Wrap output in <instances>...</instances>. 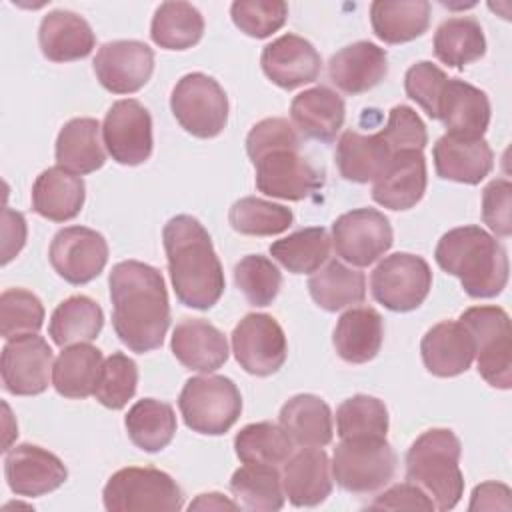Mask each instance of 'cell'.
Here are the masks:
<instances>
[{
	"instance_id": "6da1fadb",
	"label": "cell",
	"mask_w": 512,
	"mask_h": 512,
	"mask_svg": "<svg viewBox=\"0 0 512 512\" xmlns=\"http://www.w3.org/2000/svg\"><path fill=\"white\" fill-rule=\"evenodd\" d=\"M112 326L132 352L144 354L162 346L170 326V302L160 270L138 260L112 266Z\"/></svg>"
},
{
	"instance_id": "7a4b0ae2",
	"label": "cell",
	"mask_w": 512,
	"mask_h": 512,
	"mask_svg": "<svg viewBox=\"0 0 512 512\" xmlns=\"http://www.w3.org/2000/svg\"><path fill=\"white\" fill-rule=\"evenodd\" d=\"M176 298L196 310L212 308L226 286L208 230L190 214L170 218L162 230Z\"/></svg>"
},
{
	"instance_id": "3957f363",
	"label": "cell",
	"mask_w": 512,
	"mask_h": 512,
	"mask_svg": "<svg viewBox=\"0 0 512 512\" xmlns=\"http://www.w3.org/2000/svg\"><path fill=\"white\" fill-rule=\"evenodd\" d=\"M436 264L456 276L472 298H494L508 284L506 248L480 226L448 230L436 244Z\"/></svg>"
},
{
	"instance_id": "277c9868",
	"label": "cell",
	"mask_w": 512,
	"mask_h": 512,
	"mask_svg": "<svg viewBox=\"0 0 512 512\" xmlns=\"http://www.w3.org/2000/svg\"><path fill=\"white\" fill-rule=\"evenodd\" d=\"M462 444L450 428L422 432L406 452V478L420 486L438 510H452L464 492Z\"/></svg>"
},
{
	"instance_id": "5b68a950",
	"label": "cell",
	"mask_w": 512,
	"mask_h": 512,
	"mask_svg": "<svg viewBox=\"0 0 512 512\" xmlns=\"http://www.w3.org/2000/svg\"><path fill=\"white\" fill-rule=\"evenodd\" d=\"M178 408L192 432L220 436L240 418L242 396L238 386L226 376H194L182 386Z\"/></svg>"
},
{
	"instance_id": "8992f818",
	"label": "cell",
	"mask_w": 512,
	"mask_h": 512,
	"mask_svg": "<svg viewBox=\"0 0 512 512\" xmlns=\"http://www.w3.org/2000/svg\"><path fill=\"white\" fill-rule=\"evenodd\" d=\"M460 324L474 340L478 374L494 388L512 386L510 316L500 306H472L460 314Z\"/></svg>"
},
{
	"instance_id": "52a82bcc",
	"label": "cell",
	"mask_w": 512,
	"mask_h": 512,
	"mask_svg": "<svg viewBox=\"0 0 512 512\" xmlns=\"http://www.w3.org/2000/svg\"><path fill=\"white\" fill-rule=\"evenodd\" d=\"M332 476L350 494H372L384 488L396 472V452L386 438H342L334 448Z\"/></svg>"
},
{
	"instance_id": "ba28073f",
	"label": "cell",
	"mask_w": 512,
	"mask_h": 512,
	"mask_svg": "<svg viewBox=\"0 0 512 512\" xmlns=\"http://www.w3.org/2000/svg\"><path fill=\"white\" fill-rule=\"evenodd\" d=\"M102 500L110 512H174L184 506V494L176 480L164 470L150 466H128L114 472L102 490Z\"/></svg>"
},
{
	"instance_id": "9c48e42d",
	"label": "cell",
	"mask_w": 512,
	"mask_h": 512,
	"mask_svg": "<svg viewBox=\"0 0 512 512\" xmlns=\"http://www.w3.org/2000/svg\"><path fill=\"white\" fill-rule=\"evenodd\" d=\"M170 110L188 134L214 138L226 128L228 96L212 76L190 72L172 88Z\"/></svg>"
},
{
	"instance_id": "30bf717a",
	"label": "cell",
	"mask_w": 512,
	"mask_h": 512,
	"mask_svg": "<svg viewBox=\"0 0 512 512\" xmlns=\"http://www.w3.org/2000/svg\"><path fill=\"white\" fill-rule=\"evenodd\" d=\"M432 288V270L422 256L396 252L386 256L370 276V290L378 304L392 312L416 310Z\"/></svg>"
},
{
	"instance_id": "8fae6325",
	"label": "cell",
	"mask_w": 512,
	"mask_h": 512,
	"mask_svg": "<svg viewBox=\"0 0 512 512\" xmlns=\"http://www.w3.org/2000/svg\"><path fill=\"white\" fill-rule=\"evenodd\" d=\"M300 144L278 146L252 158L256 188L280 200H304L324 186V176L300 152Z\"/></svg>"
},
{
	"instance_id": "7c38bea8",
	"label": "cell",
	"mask_w": 512,
	"mask_h": 512,
	"mask_svg": "<svg viewBox=\"0 0 512 512\" xmlns=\"http://www.w3.org/2000/svg\"><path fill=\"white\" fill-rule=\"evenodd\" d=\"M330 240L342 260L364 268L390 250L394 232L390 220L380 210L356 208L334 220Z\"/></svg>"
},
{
	"instance_id": "4fadbf2b",
	"label": "cell",
	"mask_w": 512,
	"mask_h": 512,
	"mask_svg": "<svg viewBox=\"0 0 512 512\" xmlns=\"http://www.w3.org/2000/svg\"><path fill=\"white\" fill-rule=\"evenodd\" d=\"M232 352L248 374L270 376L286 362L288 344L274 316L250 312L232 330Z\"/></svg>"
},
{
	"instance_id": "5bb4252c",
	"label": "cell",
	"mask_w": 512,
	"mask_h": 512,
	"mask_svg": "<svg viewBox=\"0 0 512 512\" xmlns=\"http://www.w3.org/2000/svg\"><path fill=\"white\" fill-rule=\"evenodd\" d=\"M102 138L112 160L124 166H138L152 154V118L150 112L132 98L110 106L102 122Z\"/></svg>"
},
{
	"instance_id": "9a60e30c",
	"label": "cell",
	"mask_w": 512,
	"mask_h": 512,
	"mask_svg": "<svg viewBox=\"0 0 512 512\" xmlns=\"http://www.w3.org/2000/svg\"><path fill=\"white\" fill-rule=\"evenodd\" d=\"M54 354L38 334H24L6 340L2 348L0 372L4 390L14 396L42 394L50 384Z\"/></svg>"
},
{
	"instance_id": "2e32d148",
	"label": "cell",
	"mask_w": 512,
	"mask_h": 512,
	"mask_svg": "<svg viewBox=\"0 0 512 512\" xmlns=\"http://www.w3.org/2000/svg\"><path fill=\"white\" fill-rule=\"evenodd\" d=\"M48 258L52 268L66 282L80 286L92 282L108 262V242L86 226H68L56 232Z\"/></svg>"
},
{
	"instance_id": "e0dca14e",
	"label": "cell",
	"mask_w": 512,
	"mask_h": 512,
	"mask_svg": "<svg viewBox=\"0 0 512 512\" xmlns=\"http://www.w3.org/2000/svg\"><path fill=\"white\" fill-rule=\"evenodd\" d=\"M98 82L112 94L138 92L154 72V52L140 40H114L100 46L94 58Z\"/></svg>"
},
{
	"instance_id": "ac0fdd59",
	"label": "cell",
	"mask_w": 512,
	"mask_h": 512,
	"mask_svg": "<svg viewBox=\"0 0 512 512\" xmlns=\"http://www.w3.org/2000/svg\"><path fill=\"white\" fill-rule=\"evenodd\" d=\"M4 476L14 494L36 498L60 488L68 478V470L56 454L26 442L8 450Z\"/></svg>"
},
{
	"instance_id": "d6986e66",
	"label": "cell",
	"mask_w": 512,
	"mask_h": 512,
	"mask_svg": "<svg viewBox=\"0 0 512 512\" xmlns=\"http://www.w3.org/2000/svg\"><path fill=\"white\" fill-rule=\"evenodd\" d=\"M260 64L266 78L284 90L314 82L322 70L318 50L306 38L296 34H284L266 44Z\"/></svg>"
},
{
	"instance_id": "ffe728a7",
	"label": "cell",
	"mask_w": 512,
	"mask_h": 512,
	"mask_svg": "<svg viewBox=\"0 0 512 512\" xmlns=\"http://www.w3.org/2000/svg\"><path fill=\"white\" fill-rule=\"evenodd\" d=\"M426 184V158L422 150H400L374 180L372 200L390 210H408L422 200Z\"/></svg>"
},
{
	"instance_id": "44dd1931",
	"label": "cell",
	"mask_w": 512,
	"mask_h": 512,
	"mask_svg": "<svg viewBox=\"0 0 512 512\" xmlns=\"http://www.w3.org/2000/svg\"><path fill=\"white\" fill-rule=\"evenodd\" d=\"M282 488L290 504L310 508L322 504L332 492V466L322 448L302 446L282 468Z\"/></svg>"
},
{
	"instance_id": "7402d4cb",
	"label": "cell",
	"mask_w": 512,
	"mask_h": 512,
	"mask_svg": "<svg viewBox=\"0 0 512 512\" xmlns=\"http://www.w3.org/2000/svg\"><path fill=\"white\" fill-rule=\"evenodd\" d=\"M436 174L460 184H480L494 166V152L484 138H460L444 134L432 148Z\"/></svg>"
},
{
	"instance_id": "603a6c76",
	"label": "cell",
	"mask_w": 512,
	"mask_h": 512,
	"mask_svg": "<svg viewBox=\"0 0 512 512\" xmlns=\"http://www.w3.org/2000/svg\"><path fill=\"white\" fill-rule=\"evenodd\" d=\"M386 74V50L368 40L344 46L328 62V76L332 84L352 96L372 90L384 80Z\"/></svg>"
},
{
	"instance_id": "cb8c5ba5",
	"label": "cell",
	"mask_w": 512,
	"mask_h": 512,
	"mask_svg": "<svg viewBox=\"0 0 512 512\" xmlns=\"http://www.w3.org/2000/svg\"><path fill=\"white\" fill-rule=\"evenodd\" d=\"M438 120H442L448 134L478 140L490 124V100L484 90L460 78H448Z\"/></svg>"
},
{
	"instance_id": "d4e9b609",
	"label": "cell",
	"mask_w": 512,
	"mask_h": 512,
	"mask_svg": "<svg viewBox=\"0 0 512 512\" xmlns=\"http://www.w3.org/2000/svg\"><path fill=\"white\" fill-rule=\"evenodd\" d=\"M170 348L184 368L196 372L210 374L228 360L226 336L202 318H184L178 322Z\"/></svg>"
},
{
	"instance_id": "484cf974",
	"label": "cell",
	"mask_w": 512,
	"mask_h": 512,
	"mask_svg": "<svg viewBox=\"0 0 512 512\" xmlns=\"http://www.w3.org/2000/svg\"><path fill=\"white\" fill-rule=\"evenodd\" d=\"M420 354L430 374L438 378H452L470 368L474 360V340L464 324L444 320L424 334Z\"/></svg>"
},
{
	"instance_id": "4316f807",
	"label": "cell",
	"mask_w": 512,
	"mask_h": 512,
	"mask_svg": "<svg viewBox=\"0 0 512 512\" xmlns=\"http://www.w3.org/2000/svg\"><path fill=\"white\" fill-rule=\"evenodd\" d=\"M346 116L342 96L328 86H314L298 96L290 104L292 126L306 138L332 142L340 132Z\"/></svg>"
},
{
	"instance_id": "83f0119b",
	"label": "cell",
	"mask_w": 512,
	"mask_h": 512,
	"mask_svg": "<svg viewBox=\"0 0 512 512\" xmlns=\"http://www.w3.org/2000/svg\"><path fill=\"white\" fill-rule=\"evenodd\" d=\"M38 42L42 54L50 62H72L86 58L92 52L96 36L80 14L52 10L40 22Z\"/></svg>"
},
{
	"instance_id": "f1b7e54d",
	"label": "cell",
	"mask_w": 512,
	"mask_h": 512,
	"mask_svg": "<svg viewBox=\"0 0 512 512\" xmlns=\"http://www.w3.org/2000/svg\"><path fill=\"white\" fill-rule=\"evenodd\" d=\"M84 180L62 166L46 168L32 186V210L52 222L76 218L84 206Z\"/></svg>"
},
{
	"instance_id": "f546056e",
	"label": "cell",
	"mask_w": 512,
	"mask_h": 512,
	"mask_svg": "<svg viewBox=\"0 0 512 512\" xmlns=\"http://www.w3.org/2000/svg\"><path fill=\"white\" fill-rule=\"evenodd\" d=\"M384 320L378 310L370 306H358L346 310L334 328V348L338 356L348 364L370 362L382 346Z\"/></svg>"
},
{
	"instance_id": "4dcf8cb0",
	"label": "cell",
	"mask_w": 512,
	"mask_h": 512,
	"mask_svg": "<svg viewBox=\"0 0 512 512\" xmlns=\"http://www.w3.org/2000/svg\"><path fill=\"white\" fill-rule=\"evenodd\" d=\"M392 156L394 154L380 132L360 134L356 130H346L336 144L334 160L344 180L366 184L382 174Z\"/></svg>"
},
{
	"instance_id": "1f68e13d",
	"label": "cell",
	"mask_w": 512,
	"mask_h": 512,
	"mask_svg": "<svg viewBox=\"0 0 512 512\" xmlns=\"http://www.w3.org/2000/svg\"><path fill=\"white\" fill-rule=\"evenodd\" d=\"M280 426L298 446L322 448L332 442L330 406L316 394H296L280 408Z\"/></svg>"
},
{
	"instance_id": "d6a6232c",
	"label": "cell",
	"mask_w": 512,
	"mask_h": 512,
	"mask_svg": "<svg viewBox=\"0 0 512 512\" xmlns=\"http://www.w3.org/2000/svg\"><path fill=\"white\" fill-rule=\"evenodd\" d=\"M100 142V124L94 118L68 120L56 138V162L74 174H90L104 166L106 152Z\"/></svg>"
},
{
	"instance_id": "836d02e7",
	"label": "cell",
	"mask_w": 512,
	"mask_h": 512,
	"mask_svg": "<svg viewBox=\"0 0 512 512\" xmlns=\"http://www.w3.org/2000/svg\"><path fill=\"white\" fill-rule=\"evenodd\" d=\"M370 24L386 44H404L416 40L428 30L430 2L426 0H376L370 4Z\"/></svg>"
},
{
	"instance_id": "e575fe53",
	"label": "cell",
	"mask_w": 512,
	"mask_h": 512,
	"mask_svg": "<svg viewBox=\"0 0 512 512\" xmlns=\"http://www.w3.org/2000/svg\"><path fill=\"white\" fill-rule=\"evenodd\" d=\"M104 326V312L100 304L88 296L76 294L62 300L48 324V334L52 342L60 348L72 344H84L98 338Z\"/></svg>"
},
{
	"instance_id": "d590c367",
	"label": "cell",
	"mask_w": 512,
	"mask_h": 512,
	"mask_svg": "<svg viewBox=\"0 0 512 512\" xmlns=\"http://www.w3.org/2000/svg\"><path fill=\"white\" fill-rule=\"evenodd\" d=\"M102 362V352L88 342L62 348L52 368L56 392L64 398H88L94 394Z\"/></svg>"
},
{
	"instance_id": "8d00e7d4",
	"label": "cell",
	"mask_w": 512,
	"mask_h": 512,
	"mask_svg": "<svg viewBox=\"0 0 512 512\" xmlns=\"http://www.w3.org/2000/svg\"><path fill=\"white\" fill-rule=\"evenodd\" d=\"M308 292L322 310L336 312L364 302L366 276L338 260H330L324 268H318L310 276Z\"/></svg>"
},
{
	"instance_id": "74e56055",
	"label": "cell",
	"mask_w": 512,
	"mask_h": 512,
	"mask_svg": "<svg viewBox=\"0 0 512 512\" xmlns=\"http://www.w3.org/2000/svg\"><path fill=\"white\" fill-rule=\"evenodd\" d=\"M124 426L134 446L144 452H160L176 434V414L168 402L142 398L128 410Z\"/></svg>"
},
{
	"instance_id": "f35d334b",
	"label": "cell",
	"mask_w": 512,
	"mask_h": 512,
	"mask_svg": "<svg viewBox=\"0 0 512 512\" xmlns=\"http://www.w3.org/2000/svg\"><path fill=\"white\" fill-rule=\"evenodd\" d=\"M230 492L244 510L274 512L284 506L282 476L270 464H244L230 478Z\"/></svg>"
},
{
	"instance_id": "ab89813d",
	"label": "cell",
	"mask_w": 512,
	"mask_h": 512,
	"mask_svg": "<svg viewBox=\"0 0 512 512\" xmlns=\"http://www.w3.org/2000/svg\"><path fill=\"white\" fill-rule=\"evenodd\" d=\"M434 54L448 68L462 70L486 54V38L476 18L456 16L444 20L434 34Z\"/></svg>"
},
{
	"instance_id": "60d3db41",
	"label": "cell",
	"mask_w": 512,
	"mask_h": 512,
	"mask_svg": "<svg viewBox=\"0 0 512 512\" xmlns=\"http://www.w3.org/2000/svg\"><path fill=\"white\" fill-rule=\"evenodd\" d=\"M204 34V18L200 10L188 2H162L150 24V36L164 50H186L200 42Z\"/></svg>"
},
{
	"instance_id": "b9f144b4",
	"label": "cell",
	"mask_w": 512,
	"mask_h": 512,
	"mask_svg": "<svg viewBox=\"0 0 512 512\" xmlns=\"http://www.w3.org/2000/svg\"><path fill=\"white\" fill-rule=\"evenodd\" d=\"M270 254L292 274H312L330 256V236L322 226L302 228L270 244Z\"/></svg>"
},
{
	"instance_id": "7bdbcfd3",
	"label": "cell",
	"mask_w": 512,
	"mask_h": 512,
	"mask_svg": "<svg viewBox=\"0 0 512 512\" xmlns=\"http://www.w3.org/2000/svg\"><path fill=\"white\" fill-rule=\"evenodd\" d=\"M234 450L244 464H270L278 468L292 456L294 442L282 426L254 422L236 434Z\"/></svg>"
},
{
	"instance_id": "ee69618b",
	"label": "cell",
	"mask_w": 512,
	"mask_h": 512,
	"mask_svg": "<svg viewBox=\"0 0 512 512\" xmlns=\"http://www.w3.org/2000/svg\"><path fill=\"white\" fill-rule=\"evenodd\" d=\"M228 222L244 236H276L292 226L294 214L282 204L246 196L230 206Z\"/></svg>"
},
{
	"instance_id": "f6af8a7d",
	"label": "cell",
	"mask_w": 512,
	"mask_h": 512,
	"mask_svg": "<svg viewBox=\"0 0 512 512\" xmlns=\"http://www.w3.org/2000/svg\"><path fill=\"white\" fill-rule=\"evenodd\" d=\"M336 432L340 440L360 436L386 438L388 410L384 402L368 394H356L344 400L336 410Z\"/></svg>"
},
{
	"instance_id": "bcb514c9",
	"label": "cell",
	"mask_w": 512,
	"mask_h": 512,
	"mask_svg": "<svg viewBox=\"0 0 512 512\" xmlns=\"http://www.w3.org/2000/svg\"><path fill=\"white\" fill-rule=\"evenodd\" d=\"M234 282L252 306H270L282 288V274L270 258L248 254L234 266Z\"/></svg>"
},
{
	"instance_id": "7dc6e473",
	"label": "cell",
	"mask_w": 512,
	"mask_h": 512,
	"mask_svg": "<svg viewBox=\"0 0 512 512\" xmlns=\"http://www.w3.org/2000/svg\"><path fill=\"white\" fill-rule=\"evenodd\" d=\"M138 386V368L132 358L122 352L110 354L100 368L94 396L96 400L110 408L120 410L132 400Z\"/></svg>"
},
{
	"instance_id": "c3c4849f",
	"label": "cell",
	"mask_w": 512,
	"mask_h": 512,
	"mask_svg": "<svg viewBox=\"0 0 512 512\" xmlns=\"http://www.w3.org/2000/svg\"><path fill=\"white\" fill-rule=\"evenodd\" d=\"M44 324V306L36 294L24 288H8L0 296V334L6 340L38 334Z\"/></svg>"
},
{
	"instance_id": "681fc988",
	"label": "cell",
	"mask_w": 512,
	"mask_h": 512,
	"mask_svg": "<svg viewBox=\"0 0 512 512\" xmlns=\"http://www.w3.org/2000/svg\"><path fill=\"white\" fill-rule=\"evenodd\" d=\"M230 16L246 36L268 38L284 26L288 6L282 0H236L230 6Z\"/></svg>"
},
{
	"instance_id": "f907efd6",
	"label": "cell",
	"mask_w": 512,
	"mask_h": 512,
	"mask_svg": "<svg viewBox=\"0 0 512 512\" xmlns=\"http://www.w3.org/2000/svg\"><path fill=\"white\" fill-rule=\"evenodd\" d=\"M448 76L442 68L428 60H420L406 70L404 90L410 100H414L430 118L438 120L440 100L446 88Z\"/></svg>"
},
{
	"instance_id": "816d5d0a",
	"label": "cell",
	"mask_w": 512,
	"mask_h": 512,
	"mask_svg": "<svg viewBox=\"0 0 512 512\" xmlns=\"http://www.w3.org/2000/svg\"><path fill=\"white\" fill-rule=\"evenodd\" d=\"M380 136L392 150V154L400 150H424L428 144V132L422 118L404 104L394 106L388 112L386 126L380 130Z\"/></svg>"
},
{
	"instance_id": "f5cc1de1",
	"label": "cell",
	"mask_w": 512,
	"mask_h": 512,
	"mask_svg": "<svg viewBox=\"0 0 512 512\" xmlns=\"http://www.w3.org/2000/svg\"><path fill=\"white\" fill-rule=\"evenodd\" d=\"M512 184L506 178L492 180L482 192V220L496 236L512 232Z\"/></svg>"
},
{
	"instance_id": "db71d44e",
	"label": "cell",
	"mask_w": 512,
	"mask_h": 512,
	"mask_svg": "<svg viewBox=\"0 0 512 512\" xmlns=\"http://www.w3.org/2000/svg\"><path fill=\"white\" fill-rule=\"evenodd\" d=\"M288 144H300V136L286 118H264L254 124L246 136V152L250 160L266 150Z\"/></svg>"
},
{
	"instance_id": "11a10c76",
	"label": "cell",
	"mask_w": 512,
	"mask_h": 512,
	"mask_svg": "<svg viewBox=\"0 0 512 512\" xmlns=\"http://www.w3.org/2000/svg\"><path fill=\"white\" fill-rule=\"evenodd\" d=\"M370 510H434V502L428 498V494L416 486L414 482H402L394 484L382 494H378L370 504Z\"/></svg>"
},
{
	"instance_id": "9f6ffc18",
	"label": "cell",
	"mask_w": 512,
	"mask_h": 512,
	"mask_svg": "<svg viewBox=\"0 0 512 512\" xmlns=\"http://www.w3.org/2000/svg\"><path fill=\"white\" fill-rule=\"evenodd\" d=\"M2 264H8L26 242V220L20 212L6 208L2 216Z\"/></svg>"
},
{
	"instance_id": "6f0895ef",
	"label": "cell",
	"mask_w": 512,
	"mask_h": 512,
	"mask_svg": "<svg viewBox=\"0 0 512 512\" xmlns=\"http://www.w3.org/2000/svg\"><path fill=\"white\" fill-rule=\"evenodd\" d=\"M510 488L500 482H482L472 490L468 510H510Z\"/></svg>"
},
{
	"instance_id": "680465c9",
	"label": "cell",
	"mask_w": 512,
	"mask_h": 512,
	"mask_svg": "<svg viewBox=\"0 0 512 512\" xmlns=\"http://www.w3.org/2000/svg\"><path fill=\"white\" fill-rule=\"evenodd\" d=\"M190 510H238L240 506L236 500L226 498L220 492H208V494H198L196 500L188 504Z\"/></svg>"
}]
</instances>
